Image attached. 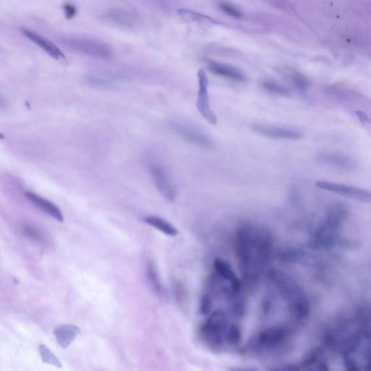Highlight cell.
I'll use <instances>...</instances> for the list:
<instances>
[{"instance_id":"cell-20","label":"cell","mask_w":371,"mask_h":371,"mask_svg":"<svg viewBox=\"0 0 371 371\" xmlns=\"http://www.w3.org/2000/svg\"><path fill=\"white\" fill-rule=\"evenodd\" d=\"M20 231L26 238L45 245L46 242L44 233L38 226L29 222H24L20 225Z\"/></svg>"},{"instance_id":"cell-24","label":"cell","mask_w":371,"mask_h":371,"mask_svg":"<svg viewBox=\"0 0 371 371\" xmlns=\"http://www.w3.org/2000/svg\"><path fill=\"white\" fill-rule=\"evenodd\" d=\"M39 350H40V355H41L43 363L52 365V366H55L59 369L62 368V364L60 360L46 346L41 344L39 347Z\"/></svg>"},{"instance_id":"cell-26","label":"cell","mask_w":371,"mask_h":371,"mask_svg":"<svg viewBox=\"0 0 371 371\" xmlns=\"http://www.w3.org/2000/svg\"><path fill=\"white\" fill-rule=\"evenodd\" d=\"M179 13L182 16L190 18V19L194 20V21H200V22H203L204 21H208V22H213V21L211 20L210 18L203 16V15H200V14L197 13V12L182 10L179 12Z\"/></svg>"},{"instance_id":"cell-8","label":"cell","mask_w":371,"mask_h":371,"mask_svg":"<svg viewBox=\"0 0 371 371\" xmlns=\"http://www.w3.org/2000/svg\"><path fill=\"white\" fill-rule=\"evenodd\" d=\"M316 186L320 189L333 192L340 196L363 203H371V192L361 188L326 181H317Z\"/></svg>"},{"instance_id":"cell-1","label":"cell","mask_w":371,"mask_h":371,"mask_svg":"<svg viewBox=\"0 0 371 371\" xmlns=\"http://www.w3.org/2000/svg\"><path fill=\"white\" fill-rule=\"evenodd\" d=\"M235 249L242 277L249 285L257 284L272 260L271 231L257 223H241L235 233Z\"/></svg>"},{"instance_id":"cell-2","label":"cell","mask_w":371,"mask_h":371,"mask_svg":"<svg viewBox=\"0 0 371 371\" xmlns=\"http://www.w3.org/2000/svg\"><path fill=\"white\" fill-rule=\"evenodd\" d=\"M268 276L292 318L297 321L305 320L310 313V305L301 286L289 275L279 270L271 269Z\"/></svg>"},{"instance_id":"cell-19","label":"cell","mask_w":371,"mask_h":371,"mask_svg":"<svg viewBox=\"0 0 371 371\" xmlns=\"http://www.w3.org/2000/svg\"><path fill=\"white\" fill-rule=\"evenodd\" d=\"M143 220L147 224L150 225L152 227L158 229V231H161L169 237H175L178 234V229L172 223L161 217L151 215V216L145 217Z\"/></svg>"},{"instance_id":"cell-7","label":"cell","mask_w":371,"mask_h":371,"mask_svg":"<svg viewBox=\"0 0 371 371\" xmlns=\"http://www.w3.org/2000/svg\"><path fill=\"white\" fill-rule=\"evenodd\" d=\"M169 128L183 140L197 147L210 149L213 143L207 134L197 127L184 121L172 120L167 124Z\"/></svg>"},{"instance_id":"cell-9","label":"cell","mask_w":371,"mask_h":371,"mask_svg":"<svg viewBox=\"0 0 371 371\" xmlns=\"http://www.w3.org/2000/svg\"><path fill=\"white\" fill-rule=\"evenodd\" d=\"M199 90L197 93L196 106L199 113L211 125H216L218 118L211 108L208 94L209 82L206 72L200 70L198 72Z\"/></svg>"},{"instance_id":"cell-11","label":"cell","mask_w":371,"mask_h":371,"mask_svg":"<svg viewBox=\"0 0 371 371\" xmlns=\"http://www.w3.org/2000/svg\"><path fill=\"white\" fill-rule=\"evenodd\" d=\"M251 129L258 134L265 137L275 139H286V140H298L302 137L300 132L278 125H266V124H253Z\"/></svg>"},{"instance_id":"cell-4","label":"cell","mask_w":371,"mask_h":371,"mask_svg":"<svg viewBox=\"0 0 371 371\" xmlns=\"http://www.w3.org/2000/svg\"><path fill=\"white\" fill-rule=\"evenodd\" d=\"M232 322L223 310L212 312L203 323L200 334L204 341L212 348L219 349L228 345V337Z\"/></svg>"},{"instance_id":"cell-17","label":"cell","mask_w":371,"mask_h":371,"mask_svg":"<svg viewBox=\"0 0 371 371\" xmlns=\"http://www.w3.org/2000/svg\"><path fill=\"white\" fill-rule=\"evenodd\" d=\"M320 161L323 163L342 169V170H352L355 167V164L352 159L344 155L337 153H326L321 154L319 157Z\"/></svg>"},{"instance_id":"cell-28","label":"cell","mask_w":371,"mask_h":371,"mask_svg":"<svg viewBox=\"0 0 371 371\" xmlns=\"http://www.w3.org/2000/svg\"><path fill=\"white\" fill-rule=\"evenodd\" d=\"M356 115L358 116V119H359V120L362 124H365V125L371 124V121L370 120V118H369V116H368V115L366 114V113H365L364 112L358 110V111H356Z\"/></svg>"},{"instance_id":"cell-13","label":"cell","mask_w":371,"mask_h":371,"mask_svg":"<svg viewBox=\"0 0 371 371\" xmlns=\"http://www.w3.org/2000/svg\"><path fill=\"white\" fill-rule=\"evenodd\" d=\"M207 64L208 70L215 75L234 81V82H246L247 77L243 71L236 67L224 64V63L211 61V60L207 61Z\"/></svg>"},{"instance_id":"cell-18","label":"cell","mask_w":371,"mask_h":371,"mask_svg":"<svg viewBox=\"0 0 371 371\" xmlns=\"http://www.w3.org/2000/svg\"><path fill=\"white\" fill-rule=\"evenodd\" d=\"M106 18L115 24L131 27L136 23V15L134 12L124 9H115L106 14Z\"/></svg>"},{"instance_id":"cell-3","label":"cell","mask_w":371,"mask_h":371,"mask_svg":"<svg viewBox=\"0 0 371 371\" xmlns=\"http://www.w3.org/2000/svg\"><path fill=\"white\" fill-rule=\"evenodd\" d=\"M347 210L341 206L331 208L324 221L315 231L311 245L314 248L332 247L334 245L348 247V241L340 237L338 232L347 218Z\"/></svg>"},{"instance_id":"cell-10","label":"cell","mask_w":371,"mask_h":371,"mask_svg":"<svg viewBox=\"0 0 371 371\" xmlns=\"http://www.w3.org/2000/svg\"><path fill=\"white\" fill-rule=\"evenodd\" d=\"M150 175L155 187L167 202L174 201L176 189L164 167L155 164L150 167Z\"/></svg>"},{"instance_id":"cell-27","label":"cell","mask_w":371,"mask_h":371,"mask_svg":"<svg viewBox=\"0 0 371 371\" xmlns=\"http://www.w3.org/2000/svg\"><path fill=\"white\" fill-rule=\"evenodd\" d=\"M64 10L66 12V17L68 18H71L77 13V7L74 4L71 3H67L64 5Z\"/></svg>"},{"instance_id":"cell-23","label":"cell","mask_w":371,"mask_h":371,"mask_svg":"<svg viewBox=\"0 0 371 371\" xmlns=\"http://www.w3.org/2000/svg\"><path fill=\"white\" fill-rule=\"evenodd\" d=\"M261 86L265 91L271 93V94H274V95L287 97V96L291 94L288 88L286 87L284 85L281 84L279 82H276L274 80H271V79L262 81Z\"/></svg>"},{"instance_id":"cell-15","label":"cell","mask_w":371,"mask_h":371,"mask_svg":"<svg viewBox=\"0 0 371 371\" xmlns=\"http://www.w3.org/2000/svg\"><path fill=\"white\" fill-rule=\"evenodd\" d=\"M26 196L33 203L36 207H38L40 210L43 211L44 213L47 214L49 216L55 218L59 222H63L64 220L63 213L60 211V208L55 206L52 202L39 196L37 194H34L33 192H26Z\"/></svg>"},{"instance_id":"cell-22","label":"cell","mask_w":371,"mask_h":371,"mask_svg":"<svg viewBox=\"0 0 371 371\" xmlns=\"http://www.w3.org/2000/svg\"><path fill=\"white\" fill-rule=\"evenodd\" d=\"M282 72L286 79L289 82H291L298 89L305 90L306 88H308L309 83H310L308 79L299 71L291 69V68H286V69L282 70Z\"/></svg>"},{"instance_id":"cell-21","label":"cell","mask_w":371,"mask_h":371,"mask_svg":"<svg viewBox=\"0 0 371 371\" xmlns=\"http://www.w3.org/2000/svg\"><path fill=\"white\" fill-rule=\"evenodd\" d=\"M147 277L153 291L160 296H164V286L160 279L156 266L151 260H149L147 263Z\"/></svg>"},{"instance_id":"cell-12","label":"cell","mask_w":371,"mask_h":371,"mask_svg":"<svg viewBox=\"0 0 371 371\" xmlns=\"http://www.w3.org/2000/svg\"><path fill=\"white\" fill-rule=\"evenodd\" d=\"M21 32L25 37L41 48L52 58L57 60H63L66 59V55H64L63 51L50 40L29 29H23Z\"/></svg>"},{"instance_id":"cell-5","label":"cell","mask_w":371,"mask_h":371,"mask_svg":"<svg viewBox=\"0 0 371 371\" xmlns=\"http://www.w3.org/2000/svg\"><path fill=\"white\" fill-rule=\"evenodd\" d=\"M62 44L68 49L97 59H110L113 52L111 46L105 41L82 36H67L60 40Z\"/></svg>"},{"instance_id":"cell-6","label":"cell","mask_w":371,"mask_h":371,"mask_svg":"<svg viewBox=\"0 0 371 371\" xmlns=\"http://www.w3.org/2000/svg\"><path fill=\"white\" fill-rule=\"evenodd\" d=\"M291 335V330L284 326L267 328L254 336L250 349L258 353L277 350L288 343Z\"/></svg>"},{"instance_id":"cell-14","label":"cell","mask_w":371,"mask_h":371,"mask_svg":"<svg viewBox=\"0 0 371 371\" xmlns=\"http://www.w3.org/2000/svg\"><path fill=\"white\" fill-rule=\"evenodd\" d=\"M214 273L238 290H242L240 279L229 263L223 259L216 258L213 262Z\"/></svg>"},{"instance_id":"cell-16","label":"cell","mask_w":371,"mask_h":371,"mask_svg":"<svg viewBox=\"0 0 371 371\" xmlns=\"http://www.w3.org/2000/svg\"><path fill=\"white\" fill-rule=\"evenodd\" d=\"M53 333L59 345L66 349L81 334V330L77 326L63 324L55 327Z\"/></svg>"},{"instance_id":"cell-25","label":"cell","mask_w":371,"mask_h":371,"mask_svg":"<svg viewBox=\"0 0 371 371\" xmlns=\"http://www.w3.org/2000/svg\"><path fill=\"white\" fill-rule=\"evenodd\" d=\"M218 6L222 11L227 14L229 16L233 17V18H240L243 15L242 12L238 7H236L235 5L231 4V3L227 2V1H219Z\"/></svg>"}]
</instances>
